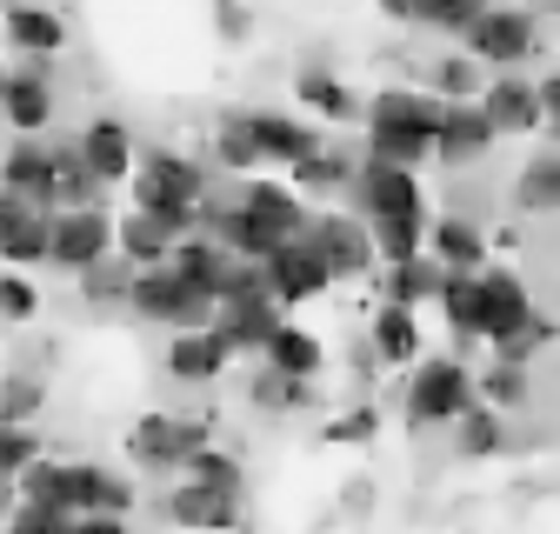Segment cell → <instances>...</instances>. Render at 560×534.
I'll use <instances>...</instances> for the list:
<instances>
[{
	"label": "cell",
	"instance_id": "cell-11",
	"mask_svg": "<svg viewBox=\"0 0 560 534\" xmlns=\"http://www.w3.org/2000/svg\"><path fill=\"white\" fill-rule=\"evenodd\" d=\"M480 107L494 114V127H501V134H534V127H547V101H540V81L514 74V67H501V74L480 88Z\"/></svg>",
	"mask_w": 560,
	"mask_h": 534
},
{
	"label": "cell",
	"instance_id": "cell-43",
	"mask_svg": "<svg viewBox=\"0 0 560 534\" xmlns=\"http://www.w3.org/2000/svg\"><path fill=\"white\" fill-rule=\"evenodd\" d=\"M14 481H21V495H27V501H60V508H74V501H67V467H60V461H47V454H40V461H27Z\"/></svg>",
	"mask_w": 560,
	"mask_h": 534
},
{
	"label": "cell",
	"instance_id": "cell-15",
	"mask_svg": "<svg viewBox=\"0 0 560 534\" xmlns=\"http://www.w3.org/2000/svg\"><path fill=\"white\" fill-rule=\"evenodd\" d=\"M280 307H288V301H280L273 288H267V294H247V301H221L214 327L234 341V355H260V348H267V334H273L280 321H288Z\"/></svg>",
	"mask_w": 560,
	"mask_h": 534
},
{
	"label": "cell",
	"instance_id": "cell-3",
	"mask_svg": "<svg viewBox=\"0 0 560 534\" xmlns=\"http://www.w3.org/2000/svg\"><path fill=\"white\" fill-rule=\"evenodd\" d=\"M127 307L140 314V321H161V327H207L221 314V301L207 294L200 281H187L174 260H161V267H133V294H127Z\"/></svg>",
	"mask_w": 560,
	"mask_h": 534
},
{
	"label": "cell",
	"instance_id": "cell-40",
	"mask_svg": "<svg viewBox=\"0 0 560 534\" xmlns=\"http://www.w3.org/2000/svg\"><path fill=\"white\" fill-rule=\"evenodd\" d=\"M487 14V0H413V21L434 34H467Z\"/></svg>",
	"mask_w": 560,
	"mask_h": 534
},
{
	"label": "cell",
	"instance_id": "cell-32",
	"mask_svg": "<svg viewBox=\"0 0 560 534\" xmlns=\"http://www.w3.org/2000/svg\"><path fill=\"white\" fill-rule=\"evenodd\" d=\"M167 260L180 267L187 281H200L207 294L221 301V275H228V247H221L214 234H207V241H194V234H187V241H174V254H167Z\"/></svg>",
	"mask_w": 560,
	"mask_h": 534
},
{
	"label": "cell",
	"instance_id": "cell-21",
	"mask_svg": "<svg viewBox=\"0 0 560 534\" xmlns=\"http://www.w3.org/2000/svg\"><path fill=\"white\" fill-rule=\"evenodd\" d=\"M441 281H447V260H441V254H413V260H387L381 294L420 307V301H441Z\"/></svg>",
	"mask_w": 560,
	"mask_h": 534
},
{
	"label": "cell",
	"instance_id": "cell-28",
	"mask_svg": "<svg viewBox=\"0 0 560 534\" xmlns=\"http://www.w3.org/2000/svg\"><path fill=\"white\" fill-rule=\"evenodd\" d=\"M428 254H441L447 267H487V234L474 221H460V214H441L428 228Z\"/></svg>",
	"mask_w": 560,
	"mask_h": 534
},
{
	"label": "cell",
	"instance_id": "cell-13",
	"mask_svg": "<svg viewBox=\"0 0 560 534\" xmlns=\"http://www.w3.org/2000/svg\"><path fill=\"white\" fill-rule=\"evenodd\" d=\"M307 241L327 254L334 281H340V275H368V267L381 260V247H374V228H361V221H340V214H320V221H307Z\"/></svg>",
	"mask_w": 560,
	"mask_h": 534
},
{
	"label": "cell",
	"instance_id": "cell-35",
	"mask_svg": "<svg viewBox=\"0 0 560 534\" xmlns=\"http://www.w3.org/2000/svg\"><path fill=\"white\" fill-rule=\"evenodd\" d=\"M441 314L454 334H474L480 321V267H447V281H441Z\"/></svg>",
	"mask_w": 560,
	"mask_h": 534
},
{
	"label": "cell",
	"instance_id": "cell-39",
	"mask_svg": "<svg viewBox=\"0 0 560 534\" xmlns=\"http://www.w3.org/2000/svg\"><path fill=\"white\" fill-rule=\"evenodd\" d=\"M180 475H194V481H207V488H221V495H241V488H247V467H241L234 454H221L214 441H207V448L180 467Z\"/></svg>",
	"mask_w": 560,
	"mask_h": 534
},
{
	"label": "cell",
	"instance_id": "cell-4",
	"mask_svg": "<svg viewBox=\"0 0 560 534\" xmlns=\"http://www.w3.org/2000/svg\"><path fill=\"white\" fill-rule=\"evenodd\" d=\"M474 400H480V381H474L460 361L434 355V361H420V374H413V387H407V421H413V428H441V421H460Z\"/></svg>",
	"mask_w": 560,
	"mask_h": 534
},
{
	"label": "cell",
	"instance_id": "cell-50",
	"mask_svg": "<svg viewBox=\"0 0 560 534\" xmlns=\"http://www.w3.org/2000/svg\"><path fill=\"white\" fill-rule=\"evenodd\" d=\"M214 27H221V40H234V47H241V40L254 34V14L241 8V0H214Z\"/></svg>",
	"mask_w": 560,
	"mask_h": 534
},
{
	"label": "cell",
	"instance_id": "cell-17",
	"mask_svg": "<svg viewBox=\"0 0 560 534\" xmlns=\"http://www.w3.org/2000/svg\"><path fill=\"white\" fill-rule=\"evenodd\" d=\"M127 454L154 475H180L187 467V441H180V415H140L127 434Z\"/></svg>",
	"mask_w": 560,
	"mask_h": 534
},
{
	"label": "cell",
	"instance_id": "cell-6",
	"mask_svg": "<svg viewBox=\"0 0 560 534\" xmlns=\"http://www.w3.org/2000/svg\"><path fill=\"white\" fill-rule=\"evenodd\" d=\"M114 214H101V208H54V267H67V275H81V267H94V260H107L120 241H114Z\"/></svg>",
	"mask_w": 560,
	"mask_h": 534
},
{
	"label": "cell",
	"instance_id": "cell-51",
	"mask_svg": "<svg viewBox=\"0 0 560 534\" xmlns=\"http://www.w3.org/2000/svg\"><path fill=\"white\" fill-rule=\"evenodd\" d=\"M34 208H40V200H27L21 187H0V241H8V234H14V228L34 214Z\"/></svg>",
	"mask_w": 560,
	"mask_h": 534
},
{
	"label": "cell",
	"instance_id": "cell-2",
	"mask_svg": "<svg viewBox=\"0 0 560 534\" xmlns=\"http://www.w3.org/2000/svg\"><path fill=\"white\" fill-rule=\"evenodd\" d=\"M200 200H207V167H194L174 148H154L133 174V208H148L174 241H187L200 228Z\"/></svg>",
	"mask_w": 560,
	"mask_h": 534
},
{
	"label": "cell",
	"instance_id": "cell-34",
	"mask_svg": "<svg viewBox=\"0 0 560 534\" xmlns=\"http://www.w3.org/2000/svg\"><path fill=\"white\" fill-rule=\"evenodd\" d=\"M54 254V208H34L8 241H0V260H8V267H40Z\"/></svg>",
	"mask_w": 560,
	"mask_h": 534
},
{
	"label": "cell",
	"instance_id": "cell-25",
	"mask_svg": "<svg viewBox=\"0 0 560 534\" xmlns=\"http://www.w3.org/2000/svg\"><path fill=\"white\" fill-rule=\"evenodd\" d=\"M260 361L267 368H280V374H294V381H320V341L307 327H294V321H280L273 334H267V348H260Z\"/></svg>",
	"mask_w": 560,
	"mask_h": 534
},
{
	"label": "cell",
	"instance_id": "cell-20",
	"mask_svg": "<svg viewBox=\"0 0 560 534\" xmlns=\"http://www.w3.org/2000/svg\"><path fill=\"white\" fill-rule=\"evenodd\" d=\"M254 141H260V161L267 167H294V161H307L320 148L314 127L294 120V114H254Z\"/></svg>",
	"mask_w": 560,
	"mask_h": 534
},
{
	"label": "cell",
	"instance_id": "cell-26",
	"mask_svg": "<svg viewBox=\"0 0 560 534\" xmlns=\"http://www.w3.org/2000/svg\"><path fill=\"white\" fill-rule=\"evenodd\" d=\"M0 27H8V47L14 54H60L67 47V21L54 14V8H8L0 14Z\"/></svg>",
	"mask_w": 560,
	"mask_h": 534
},
{
	"label": "cell",
	"instance_id": "cell-49",
	"mask_svg": "<svg viewBox=\"0 0 560 534\" xmlns=\"http://www.w3.org/2000/svg\"><path fill=\"white\" fill-rule=\"evenodd\" d=\"M374 434H381V415H374V408H347V415H334V421H327V434H320V441L354 448V441H374Z\"/></svg>",
	"mask_w": 560,
	"mask_h": 534
},
{
	"label": "cell",
	"instance_id": "cell-27",
	"mask_svg": "<svg viewBox=\"0 0 560 534\" xmlns=\"http://www.w3.org/2000/svg\"><path fill=\"white\" fill-rule=\"evenodd\" d=\"M81 148H88V161H94V174H101L107 187L133 174V141H127L120 120H94V127L81 134Z\"/></svg>",
	"mask_w": 560,
	"mask_h": 534
},
{
	"label": "cell",
	"instance_id": "cell-37",
	"mask_svg": "<svg viewBox=\"0 0 560 534\" xmlns=\"http://www.w3.org/2000/svg\"><path fill=\"white\" fill-rule=\"evenodd\" d=\"M214 161L221 167H267L260 161V141H254V114H221V127H214Z\"/></svg>",
	"mask_w": 560,
	"mask_h": 534
},
{
	"label": "cell",
	"instance_id": "cell-8",
	"mask_svg": "<svg viewBox=\"0 0 560 534\" xmlns=\"http://www.w3.org/2000/svg\"><path fill=\"white\" fill-rule=\"evenodd\" d=\"M267 281H273V294L288 301V307H301V301H314V294H327L334 288V267H327V254L307 241V228L294 234V241H280L273 254H267Z\"/></svg>",
	"mask_w": 560,
	"mask_h": 534
},
{
	"label": "cell",
	"instance_id": "cell-55",
	"mask_svg": "<svg viewBox=\"0 0 560 534\" xmlns=\"http://www.w3.org/2000/svg\"><path fill=\"white\" fill-rule=\"evenodd\" d=\"M0 101H8V67H0Z\"/></svg>",
	"mask_w": 560,
	"mask_h": 534
},
{
	"label": "cell",
	"instance_id": "cell-41",
	"mask_svg": "<svg viewBox=\"0 0 560 534\" xmlns=\"http://www.w3.org/2000/svg\"><path fill=\"white\" fill-rule=\"evenodd\" d=\"M480 67H487V60H474V54L434 60V94H441V101H474V94H480Z\"/></svg>",
	"mask_w": 560,
	"mask_h": 534
},
{
	"label": "cell",
	"instance_id": "cell-44",
	"mask_svg": "<svg viewBox=\"0 0 560 534\" xmlns=\"http://www.w3.org/2000/svg\"><path fill=\"white\" fill-rule=\"evenodd\" d=\"M40 400H47V381H34L27 368L8 374V387H0V421H34Z\"/></svg>",
	"mask_w": 560,
	"mask_h": 534
},
{
	"label": "cell",
	"instance_id": "cell-16",
	"mask_svg": "<svg viewBox=\"0 0 560 534\" xmlns=\"http://www.w3.org/2000/svg\"><path fill=\"white\" fill-rule=\"evenodd\" d=\"M0 187H21L27 200H40V208H60V200H54V148L40 141V134H21V141L8 148V161H0Z\"/></svg>",
	"mask_w": 560,
	"mask_h": 534
},
{
	"label": "cell",
	"instance_id": "cell-5",
	"mask_svg": "<svg viewBox=\"0 0 560 534\" xmlns=\"http://www.w3.org/2000/svg\"><path fill=\"white\" fill-rule=\"evenodd\" d=\"M354 200H361V221H428V194H420V174L400 161L368 154V167L354 174Z\"/></svg>",
	"mask_w": 560,
	"mask_h": 534
},
{
	"label": "cell",
	"instance_id": "cell-47",
	"mask_svg": "<svg viewBox=\"0 0 560 534\" xmlns=\"http://www.w3.org/2000/svg\"><path fill=\"white\" fill-rule=\"evenodd\" d=\"M27 461H40V434H27V421H0V475H21Z\"/></svg>",
	"mask_w": 560,
	"mask_h": 534
},
{
	"label": "cell",
	"instance_id": "cell-33",
	"mask_svg": "<svg viewBox=\"0 0 560 534\" xmlns=\"http://www.w3.org/2000/svg\"><path fill=\"white\" fill-rule=\"evenodd\" d=\"M460 428V461H487V454H501L508 448V428H501V415H494V400H474V408L454 421Z\"/></svg>",
	"mask_w": 560,
	"mask_h": 534
},
{
	"label": "cell",
	"instance_id": "cell-1",
	"mask_svg": "<svg viewBox=\"0 0 560 534\" xmlns=\"http://www.w3.org/2000/svg\"><path fill=\"white\" fill-rule=\"evenodd\" d=\"M441 114L447 101L428 88H381L368 101V154L400 161V167L441 161Z\"/></svg>",
	"mask_w": 560,
	"mask_h": 534
},
{
	"label": "cell",
	"instance_id": "cell-9",
	"mask_svg": "<svg viewBox=\"0 0 560 534\" xmlns=\"http://www.w3.org/2000/svg\"><path fill=\"white\" fill-rule=\"evenodd\" d=\"M234 361V341L207 321V327H180L174 341H167V374L187 381V387H207V381H221Z\"/></svg>",
	"mask_w": 560,
	"mask_h": 534
},
{
	"label": "cell",
	"instance_id": "cell-36",
	"mask_svg": "<svg viewBox=\"0 0 560 534\" xmlns=\"http://www.w3.org/2000/svg\"><path fill=\"white\" fill-rule=\"evenodd\" d=\"M81 294H88V307H114V301H127L133 294V260L120 254H107V260H94V267H81Z\"/></svg>",
	"mask_w": 560,
	"mask_h": 534
},
{
	"label": "cell",
	"instance_id": "cell-52",
	"mask_svg": "<svg viewBox=\"0 0 560 534\" xmlns=\"http://www.w3.org/2000/svg\"><path fill=\"white\" fill-rule=\"evenodd\" d=\"M14 501H21V481H14V475H0V521L14 514Z\"/></svg>",
	"mask_w": 560,
	"mask_h": 534
},
{
	"label": "cell",
	"instance_id": "cell-18",
	"mask_svg": "<svg viewBox=\"0 0 560 534\" xmlns=\"http://www.w3.org/2000/svg\"><path fill=\"white\" fill-rule=\"evenodd\" d=\"M67 501H74V514H133V488L114 475V467H67Z\"/></svg>",
	"mask_w": 560,
	"mask_h": 534
},
{
	"label": "cell",
	"instance_id": "cell-7",
	"mask_svg": "<svg viewBox=\"0 0 560 534\" xmlns=\"http://www.w3.org/2000/svg\"><path fill=\"white\" fill-rule=\"evenodd\" d=\"M460 40H467V54L487 60V67H521V60H534V47H540L534 14H521V8H487Z\"/></svg>",
	"mask_w": 560,
	"mask_h": 534
},
{
	"label": "cell",
	"instance_id": "cell-38",
	"mask_svg": "<svg viewBox=\"0 0 560 534\" xmlns=\"http://www.w3.org/2000/svg\"><path fill=\"white\" fill-rule=\"evenodd\" d=\"M553 334H560V327H553L540 307H527V321L501 334V341H494V355H501V361H534L540 348H553Z\"/></svg>",
	"mask_w": 560,
	"mask_h": 534
},
{
	"label": "cell",
	"instance_id": "cell-31",
	"mask_svg": "<svg viewBox=\"0 0 560 534\" xmlns=\"http://www.w3.org/2000/svg\"><path fill=\"white\" fill-rule=\"evenodd\" d=\"M514 208L521 214H560V154H540L514 181Z\"/></svg>",
	"mask_w": 560,
	"mask_h": 534
},
{
	"label": "cell",
	"instance_id": "cell-12",
	"mask_svg": "<svg viewBox=\"0 0 560 534\" xmlns=\"http://www.w3.org/2000/svg\"><path fill=\"white\" fill-rule=\"evenodd\" d=\"M527 281L514 275V267H480V321H474V334L480 341H501L508 327H521L527 321Z\"/></svg>",
	"mask_w": 560,
	"mask_h": 534
},
{
	"label": "cell",
	"instance_id": "cell-46",
	"mask_svg": "<svg viewBox=\"0 0 560 534\" xmlns=\"http://www.w3.org/2000/svg\"><path fill=\"white\" fill-rule=\"evenodd\" d=\"M294 181H301V187H314V194L354 187V174H347V161H340V154H327V148H314L307 161H294Z\"/></svg>",
	"mask_w": 560,
	"mask_h": 534
},
{
	"label": "cell",
	"instance_id": "cell-14",
	"mask_svg": "<svg viewBox=\"0 0 560 534\" xmlns=\"http://www.w3.org/2000/svg\"><path fill=\"white\" fill-rule=\"evenodd\" d=\"M0 114L14 120V134H47L54 120V81H47V54H27L21 74H8V101Z\"/></svg>",
	"mask_w": 560,
	"mask_h": 534
},
{
	"label": "cell",
	"instance_id": "cell-23",
	"mask_svg": "<svg viewBox=\"0 0 560 534\" xmlns=\"http://www.w3.org/2000/svg\"><path fill=\"white\" fill-rule=\"evenodd\" d=\"M374 355L394 361V368H413L420 361V307L381 301V314H374Z\"/></svg>",
	"mask_w": 560,
	"mask_h": 534
},
{
	"label": "cell",
	"instance_id": "cell-54",
	"mask_svg": "<svg viewBox=\"0 0 560 534\" xmlns=\"http://www.w3.org/2000/svg\"><path fill=\"white\" fill-rule=\"evenodd\" d=\"M381 14L387 21H413V0H381Z\"/></svg>",
	"mask_w": 560,
	"mask_h": 534
},
{
	"label": "cell",
	"instance_id": "cell-48",
	"mask_svg": "<svg viewBox=\"0 0 560 534\" xmlns=\"http://www.w3.org/2000/svg\"><path fill=\"white\" fill-rule=\"evenodd\" d=\"M34 314H40V294H34V281H21V275H0V321L27 327Z\"/></svg>",
	"mask_w": 560,
	"mask_h": 534
},
{
	"label": "cell",
	"instance_id": "cell-24",
	"mask_svg": "<svg viewBox=\"0 0 560 534\" xmlns=\"http://www.w3.org/2000/svg\"><path fill=\"white\" fill-rule=\"evenodd\" d=\"M101 194H107V181L94 174V161H88L81 141L54 148V200H60V208H94Z\"/></svg>",
	"mask_w": 560,
	"mask_h": 534
},
{
	"label": "cell",
	"instance_id": "cell-29",
	"mask_svg": "<svg viewBox=\"0 0 560 534\" xmlns=\"http://www.w3.org/2000/svg\"><path fill=\"white\" fill-rule=\"evenodd\" d=\"M114 241H120V254H127L133 267H161V260L174 254V234H167V228H161L148 208H133V214L114 228Z\"/></svg>",
	"mask_w": 560,
	"mask_h": 534
},
{
	"label": "cell",
	"instance_id": "cell-45",
	"mask_svg": "<svg viewBox=\"0 0 560 534\" xmlns=\"http://www.w3.org/2000/svg\"><path fill=\"white\" fill-rule=\"evenodd\" d=\"M428 228H434V221H374V247H381V260H413L420 241H428Z\"/></svg>",
	"mask_w": 560,
	"mask_h": 534
},
{
	"label": "cell",
	"instance_id": "cell-42",
	"mask_svg": "<svg viewBox=\"0 0 560 534\" xmlns=\"http://www.w3.org/2000/svg\"><path fill=\"white\" fill-rule=\"evenodd\" d=\"M480 400H494V408H521L527 400V361H494L480 374Z\"/></svg>",
	"mask_w": 560,
	"mask_h": 534
},
{
	"label": "cell",
	"instance_id": "cell-19",
	"mask_svg": "<svg viewBox=\"0 0 560 534\" xmlns=\"http://www.w3.org/2000/svg\"><path fill=\"white\" fill-rule=\"evenodd\" d=\"M167 514L180 527H234L241 521V495H221V488H207V481L187 475V488L167 495Z\"/></svg>",
	"mask_w": 560,
	"mask_h": 534
},
{
	"label": "cell",
	"instance_id": "cell-10",
	"mask_svg": "<svg viewBox=\"0 0 560 534\" xmlns=\"http://www.w3.org/2000/svg\"><path fill=\"white\" fill-rule=\"evenodd\" d=\"M494 141H501V127L480 107V94L474 101H447V114H441V167H474Z\"/></svg>",
	"mask_w": 560,
	"mask_h": 534
},
{
	"label": "cell",
	"instance_id": "cell-30",
	"mask_svg": "<svg viewBox=\"0 0 560 534\" xmlns=\"http://www.w3.org/2000/svg\"><path fill=\"white\" fill-rule=\"evenodd\" d=\"M247 400H254L260 415H294V408H307V400H314V381H294V374H280V368L260 361V374L247 381Z\"/></svg>",
	"mask_w": 560,
	"mask_h": 534
},
{
	"label": "cell",
	"instance_id": "cell-53",
	"mask_svg": "<svg viewBox=\"0 0 560 534\" xmlns=\"http://www.w3.org/2000/svg\"><path fill=\"white\" fill-rule=\"evenodd\" d=\"M540 101H547V120H560V74L540 81Z\"/></svg>",
	"mask_w": 560,
	"mask_h": 534
},
{
	"label": "cell",
	"instance_id": "cell-56",
	"mask_svg": "<svg viewBox=\"0 0 560 534\" xmlns=\"http://www.w3.org/2000/svg\"><path fill=\"white\" fill-rule=\"evenodd\" d=\"M553 134H560V120H553Z\"/></svg>",
	"mask_w": 560,
	"mask_h": 534
},
{
	"label": "cell",
	"instance_id": "cell-22",
	"mask_svg": "<svg viewBox=\"0 0 560 534\" xmlns=\"http://www.w3.org/2000/svg\"><path fill=\"white\" fill-rule=\"evenodd\" d=\"M294 94H301V107H314L320 120H368V101L347 88V81H334L327 67H301V74H294Z\"/></svg>",
	"mask_w": 560,
	"mask_h": 534
}]
</instances>
